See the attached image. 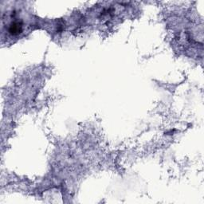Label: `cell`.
I'll list each match as a JSON object with an SVG mask.
<instances>
[{"label":"cell","mask_w":204,"mask_h":204,"mask_svg":"<svg viewBox=\"0 0 204 204\" xmlns=\"http://www.w3.org/2000/svg\"><path fill=\"white\" fill-rule=\"evenodd\" d=\"M22 30V26L19 23H13L11 26L10 29V32L12 34H18L21 32Z\"/></svg>","instance_id":"6da1fadb"}]
</instances>
